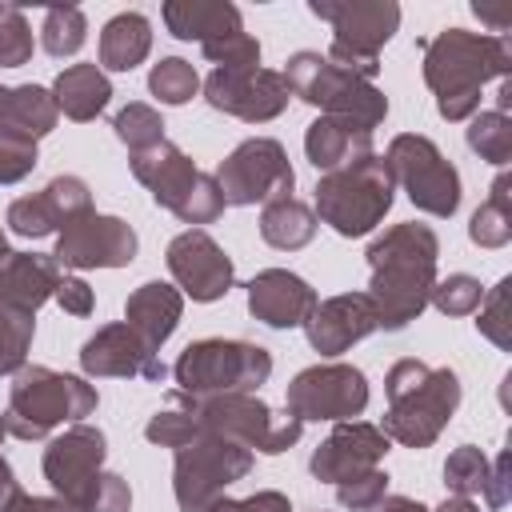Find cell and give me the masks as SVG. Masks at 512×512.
Here are the masks:
<instances>
[{
  "label": "cell",
  "mask_w": 512,
  "mask_h": 512,
  "mask_svg": "<svg viewBox=\"0 0 512 512\" xmlns=\"http://www.w3.org/2000/svg\"><path fill=\"white\" fill-rule=\"evenodd\" d=\"M436 256H440L436 232L416 220L392 224L384 236L368 244V268H372L368 300L376 308V328L400 332L428 308L436 284Z\"/></svg>",
  "instance_id": "1"
},
{
  "label": "cell",
  "mask_w": 512,
  "mask_h": 512,
  "mask_svg": "<svg viewBox=\"0 0 512 512\" xmlns=\"http://www.w3.org/2000/svg\"><path fill=\"white\" fill-rule=\"evenodd\" d=\"M512 40L492 32L444 28L424 44V84L436 96L444 120H468L480 112V88L488 80H508Z\"/></svg>",
  "instance_id": "2"
},
{
  "label": "cell",
  "mask_w": 512,
  "mask_h": 512,
  "mask_svg": "<svg viewBox=\"0 0 512 512\" xmlns=\"http://www.w3.org/2000/svg\"><path fill=\"white\" fill-rule=\"evenodd\" d=\"M388 412L380 432L404 448H428L460 408V376L452 368H428L424 360H396L384 380Z\"/></svg>",
  "instance_id": "3"
},
{
  "label": "cell",
  "mask_w": 512,
  "mask_h": 512,
  "mask_svg": "<svg viewBox=\"0 0 512 512\" xmlns=\"http://www.w3.org/2000/svg\"><path fill=\"white\" fill-rule=\"evenodd\" d=\"M108 440L96 424H72L44 448V480L76 512H128L132 488L104 472Z\"/></svg>",
  "instance_id": "4"
},
{
  "label": "cell",
  "mask_w": 512,
  "mask_h": 512,
  "mask_svg": "<svg viewBox=\"0 0 512 512\" xmlns=\"http://www.w3.org/2000/svg\"><path fill=\"white\" fill-rule=\"evenodd\" d=\"M92 412H96V388L88 380L44 364H24L12 376L4 424L8 436L16 440H44L56 424H80Z\"/></svg>",
  "instance_id": "5"
},
{
  "label": "cell",
  "mask_w": 512,
  "mask_h": 512,
  "mask_svg": "<svg viewBox=\"0 0 512 512\" xmlns=\"http://www.w3.org/2000/svg\"><path fill=\"white\" fill-rule=\"evenodd\" d=\"M180 400L192 412L200 436L204 432L228 436V440L244 444L248 452H264V456L288 452L300 440V432H304V420H296L292 412H284V416L272 412L252 392H224V396H184L180 392Z\"/></svg>",
  "instance_id": "6"
},
{
  "label": "cell",
  "mask_w": 512,
  "mask_h": 512,
  "mask_svg": "<svg viewBox=\"0 0 512 512\" xmlns=\"http://www.w3.org/2000/svg\"><path fill=\"white\" fill-rule=\"evenodd\" d=\"M132 176L152 192L160 208L180 216L184 224H212L224 212V196L208 172H200L168 136L144 152H128Z\"/></svg>",
  "instance_id": "7"
},
{
  "label": "cell",
  "mask_w": 512,
  "mask_h": 512,
  "mask_svg": "<svg viewBox=\"0 0 512 512\" xmlns=\"http://www.w3.org/2000/svg\"><path fill=\"white\" fill-rule=\"evenodd\" d=\"M396 180L388 164L372 152L360 164H348L340 172H324L316 180V220H324L340 236H368L392 208Z\"/></svg>",
  "instance_id": "8"
},
{
  "label": "cell",
  "mask_w": 512,
  "mask_h": 512,
  "mask_svg": "<svg viewBox=\"0 0 512 512\" xmlns=\"http://www.w3.org/2000/svg\"><path fill=\"white\" fill-rule=\"evenodd\" d=\"M312 16L332 24L328 60L360 80L380 72V48L400 28V4L392 0H312Z\"/></svg>",
  "instance_id": "9"
},
{
  "label": "cell",
  "mask_w": 512,
  "mask_h": 512,
  "mask_svg": "<svg viewBox=\"0 0 512 512\" xmlns=\"http://www.w3.org/2000/svg\"><path fill=\"white\" fill-rule=\"evenodd\" d=\"M176 388L184 396H224L252 392L272 376V352L252 340H196L172 364Z\"/></svg>",
  "instance_id": "10"
},
{
  "label": "cell",
  "mask_w": 512,
  "mask_h": 512,
  "mask_svg": "<svg viewBox=\"0 0 512 512\" xmlns=\"http://www.w3.org/2000/svg\"><path fill=\"white\" fill-rule=\"evenodd\" d=\"M284 80H288L292 96L320 108V116H344V120H356L364 128H376L388 116V96L372 80H360V76L336 68L320 52L288 56Z\"/></svg>",
  "instance_id": "11"
},
{
  "label": "cell",
  "mask_w": 512,
  "mask_h": 512,
  "mask_svg": "<svg viewBox=\"0 0 512 512\" xmlns=\"http://www.w3.org/2000/svg\"><path fill=\"white\" fill-rule=\"evenodd\" d=\"M252 472V452L228 436H196L184 448H176L172 460V492L180 512H208L212 500L224 496L228 484L244 480Z\"/></svg>",
  "instance_id": "12"
},
{
  "label": "cell",
  "mask_w": 512,
  "mask_h": 512,
  "mask_svg": "<svg viewBox=\"0 0 512 512\" xmlns=\"http://www.w3.org/2000/svg\"><path fill=\"white\" fill-rule=\"evenodd\" d=\"M212 180H216L224 204H236V208L272 204V200L292 196V188H296V172L288 164V152L272 136H252V140L236 144L220 160Z\"/></svg>",
  "instance_id": "13"
},
{
  "label": "cell",
  "mask_w": 512,
  "mask_h": 512,
  "mask_svg": "<svg viewBox=\"0 0 512 512\" xmlns=\"http://www.w3.org/2000/svg\"><path fill=\"white\" fill-rule=\"evenodd\" d=\"M388 172L396 184H404L408 200L428 212V216H452L460 208V172L444 160V152L420 136V132H400L388 144L384 156Z\"/></svg>",
  "instance_id": "14"
},
{
  "label": "cell",
  "mask_w": 512,
  "mask_h": 512,
  "mask_svg": "<svg viewBox=\"0 0 512 512\" xmlns=\"http://www.w3.org/2000/svg\"><path fill=\"white\" fill-rule=\"evenodd\" d=\"M368 408V380L352 364H312L288 384V412L296 420H356Z\"/></svg>",
  "instance_id": "15"
},
{
  "label": "cell",
  "mask_w": 512,
  "mask_h": 512,
  "mask_svg": "<svg viewBox=\"0 0 512 512\" xmlns=\"http://www.w3.org/2000/svg\"><path fill=\"white\" fill-rule=\"evenodd\" d=\"M136 248L140 240L128 220L88 208L60 228L52 256L60 268H124L136 260Z\"/></svg>",
  "instance_id": "16"
},
{
  "label": "cell",
  "mask_w": 512,
  "mask_h": 512,
  "mask_svg": "<svg viewBox=\"0 0 512 512\" xmlns=\"http://www.w3.org/2000/svg\"><path fill=\"white\" fill-rule=\"evenodd\" d=\"M204 100L224 116L264 124V120H276L288 108L292 88H288L284 72H276V68H248V72L212 68L208 80H204Z\"/></svg>",
  "instance_id": "17"
},
{
  "label": "cell",
  "mask_w": 512,
  "mask_h": 512,
  "mask_svg": "<svg viewBox=\"0 0 512 512\" xmlns=\"http://www.w3.org/2000/svg\"><path fill=\"white\" fill-rule=\"evenodd\" d=\"M168 272L180 288V296H192L200 304H212L220 296H228L232 280H236V268H232V256L204 232V228H188L180 232L168 252Z\"/></svg>",
  "instance_id": "18"
},
{
  "label": "cell",
  "mask_w": 512,
  "mask_h": 512,
  "mask_svg": "<svg viewBox=\"0 0 512 512\" xmlns=\"http://www.w3.org/2000/svg\"><path fill=\"white\" fill-rule=\"evenodd\" d=\"M80 368L88 376H124V380H164L168 372L156 348L144 344L140 332H132L124 320L104 324L96 336L84 340Z\"/></svg>",
  "instance_id": "19"
},
{
  "label": "cell",
  "mask_w": 512,
  "mask_h": 512,
  "mask_svg": "<svg viewBox=\"0 0 512 512\" xmlns=\"http://www.w3.org/2000/svg\"><path fill=\"white\" fill-rule=\"evenodd\" d=\"M388 452V436L376 428V424H364V420H340L328 440L312 452V476L324 480V484H340L348 476H360L368 468H380Z\"/></svg>",
  "instance_id": "20"
},
{
  "label": "cell",
  "mask_w": 512,
  "mask_h": 512,
  "mask_svg": "<svg viewBox=\"0 0 512 512\" xmlns=\"http://www.w3.org/2000/svg\"><path fill=\"white\" fill-rule=\"evenodd\" d=\"M304 332L320 356H340L352 344H360L368 332H376V308L368 292H340L312 308V316L304 320Z\"/></svg>",
  "instance_id": "21"
},
{
  "label": "cell",
  "mask_w": 512,
  "mask_h": 512,
  "mask_svg": "<svg viewBox=\"0 0 512 512\" xmlns=\"http://www.w3.org/2000/svg\"><path fill=\"white\" fill-rule=\"evenodd\" d=\"M316 304L312 284L288 268H264L248 280V312L268 328H304Z\"/></svg>",
  "instance_id": "22"
},
{
  "label": "cell",
  "mask_w": 512,
  "mask_h": 512,
  "mask_svg": "<svg viewBox=\"0 0 512 512\" xmlns=\"http://www.w3.org/2000/svg\"><path fill=\"white\" fill-rule=\"evenodd\" d=\"M304 152L312 168L320 172H340L348 164H360L372 156V128L344 120V116H320L304 132Z\"/></svg>",
  "instance_id": "23"
},
{
  "label": "cell",
  "mask_w": 512,
  "mask_h": 512,
  "mask_svg": "<svg viewBox=\"0 0 512 512\" xmlns=\"http://www.w3.org/2000/svg\"><path fill=\"white\" fill-rule=\"evenodd\" d=\"M64 280L56 256H40V252H8V260L0 264V300L24 312H36L44 300H52L56 284Z\"/></svg>",
  "instance_id": "24"
},
{
  "label": "cell",
  "mask_w": 512,
  "mask_h": 512,
  "mask_svg": "<svg viewBox=\"0 0 512 512\" xmlns=\"http://www.w3.org/2000/svg\"><path fill=\"white\" fill-rule=\"evenodd\" d=\"M180 312H184V296H180V288H172L164 280H148L124 300V324L132 332H140V340L152 344L156 352L176 332Z\"/></svg>",
  "instance_id": "25"
},
{
  "label": "cell",
  "mask_w": 512,
  "mask_h": 512,
  "mask_svg": "<svg viewBox=\"0 0 512 512\" xmlns=\"http://www.w3.org/2000/svg\"><path fill=\"white\" fill-rule=\"evenodd\" d=\"M164 24L176 40H196L200 48L220 40V36L244 32L240 8L228 4V0H168L164 4Z\"/></svg>",
  "instance_id": "26"
},
{
  "label": "cell",
  "mask_w": 512,
  "mask_h": 512,
  "mask_svg": "<svg viewBox=\"0 0 512 512\" xmlns=\"http://www.w3.org/2000/svg\"><path fill=\"white\" fill-rule=\"evenodd\" d=\"M48 92H52L56 108L68 120H76V124L96 120L108 108V100H112V84H108V76H104L100 64H72V68H64L52 80Z\"/></svg>",
  "instance_id": "27"
},
{
  "label": "cell",
  "mask_w": 512,
  "mask_h": 512,
  "mask_svg": "<svg viewBox=\"0 0 512 512\" xmlns=\"http://www.w3.org/2000/svg\"><path fill=\"white\" fill-rule=\"evenodd\" d=\"M60 120V108L52 100L48 88L40 84H16V88H4V100H0V128L4 132H20V136H48Z\"/></svg>",
  "instance_id": "28"
},
{
  "label": "cell",
  "mask_w": 512,
  "mask_h": 512,
  "mask_svg": "<svg viewBox=\"0 0 512 512\" xmlns=\"http://www.w3.org/2000/svg\"><path fill=\"white\" fill-rule=\"evenodd\" d=\"M152 52V24L140 12H120L100 32V68L108 72H132Z\"/></svg>",
  "instance_id": "29"
},
{
  "label": "cell",
  "mask_w": 512,
  "mask_h": 512,
  "mask_svg": "<svg viewBox=\"0 0 512 512\" xmlns=\"http://www.w3.org/2000/svg\"><path fill=\"white\" fill-rule=\"evenodd\" d=\"M260 236L264 244L280 248V252H296L304 244H312L316 236V212L308 204H300L296 196L272 200L260 208Z\"/></svg>",
  "instance_id": "30"
},
{
  "label": "cell",
  "mask_w": 512,
  "mask_h": 512,
  "mask_svg": "<svg viewBox=\"0 0 512 512\" xmlns=\"http://www.w3.org/2000/svg\"><path fill=\"white\" fill-rule=\"evenodd\" d=\"M468 236H472V244H480V248H504V244L512 240V180H508V172L496 176L488 200L472 212Z\"/></svg>",
  "instance_id": "31"
},
{
  "label": "cell",
  "mask_w": 512,
  "mask_h": 512,
  "mask_svg": "<svg viewBox=\"0 0 512 512\" xmlns=\"http://www.w3.org/2000/svg\"><path fill=\"white\" fill-rule=\"evenodd\" d=\"M32 332H36V312L0 300V376H16L28 364Z\"/></svg>",
  "instance_id": "32"
},
{
  "label": "cell",
  "mask_w": 512,
  "mask_h": 512,
  "mask_svg": "<svg viewBox=\"0 0 512 512\" xmlns=\"http://www.w3.org/2000/svg\"><path fill=\"white\" fill-rule=\"evenodd\" d=\"M88 40V20L76 4H60V8H48L44 12V24H40V44L48 56H76Z\"/></svg>",
  "instance_id": "33"
},
{
  "label": "cell",
  "mask_w": 512,
  "mask_h": 512,
  "mask_svg": "<svg viewBox=\"0 0 512 512\" xmlns=\"http://www.w3.org/2000/svg\"><path fill=\"white\" fill-rule=\"evenodd\" d=\"M468 148L480 152V160L504 168L512 160V120L496 108L468 116Z\"/></svg>",
  "instance_id": "34"
},
{
  "label": "cell",
  "mask_w": 512,
  "mask_h": 512,
  "mask_svg": "<svg viewBox=\"0 0 512 512\" xmlns=\"http://www.w3.org/2000/svg\"><path fill=\"white\" fill-rule=\"evenodd\" d=\"M488 456L476 448V444H460L448 460H444V484L452 496H484L488 488Z\"/></svg>",
  "instance_id": "35"
},
{
  "label": "cell",
  "mask_w": 512,
  "mask_h": 512,
  "mask_svg": "<svg viewBox=\"0 0 512 512\" xmlns=\"http://www.w3.org/2000/svg\"><path fill=\"white\" fill-rule=\"evenodd\" d=\"M200 88V76L188 60L180 56H164L152 72H148V92L160 100V104H188Z\"/></svg>",
  "instance_id": "36"
},
{
  "label": "cell",
  "mask_w": 512,
  "mask_h": 512,
  "mask_svg": "<svg viewBox=\"0 0 512 512\" xmlns=\"http://www.w3.org/2000/svg\"><path fill=\"white\" fill-rule=\"evenodd\" d=\"M144 436H148L152 444H160V448H172V452L200 436V428H196V420H192V412L184 408V400H180V392H176V388L168 392L164 412H156V416L148 420Z\"/></svg>",
  "instance_id": "37"
},
{
  "label": "cell",
  "mask_w": 512,
  "mask_h": 512,
  "mask_svg": "<svg viewBox=\"0 0 512 512\" xmlns=\"http://www.w3.org/2000/svg\"><path fill=\"white\" fill-rule=\"evenodd\" d=\"M112 128H116L120 144H128V152H144V148H152V144L164 140V120H160V112L152 104H128V108H120L116 120H112Z\"/></svg>",
  "instance_id": "38"
},
{
  "label": "cell",
  "mask_w": 512,
  "mask_h": 512,
  "mask_svg": "<svg viewBox=\"0 0 512 512\" xmlns=\"http://www.w3.org/2000/svg\"><path fill=\"white\" fill-rule=\"evenodd\" d=\"M508 288H512V280L504 276L492 292H484V300H480V308H476V328H480V336H488L500 352L512 348V308H508Z\"/></svg>",
  "instance_id": "39"
},
{
  "label": "cell",
  "mask_w": 512,
  "mask_h": 512,
  "mask_svg": "<svg viewBox=\"0 0 512 512\" xmlns=\"http://www.w3.org/2000/svg\"><path fill=\"white\" fill-rule=\"evenodd\" d=\"M480 300H484V288L468 272H452V276L436 280L432 296H428V304H436L444 316H472L480 308Z\"/></svg>",
  "instance_id": "40"
},
{
  "label": "cell",
  "mask_w": 512,
  "mask_h": 512,
  "mask_svg": "<svg viewBox=\"0 0 512 512\" xmlns=\"http://www.w3.org/2000/svg\"><path fill=\"white\" fill-rule=\"evenodd\" d=\"M32 60V28L16 4H0V68H20Z\"/></svg>",
  "instance_id": "41"
},
{
  "label": "cell",
  "mask_w": 512,
  "mask_h": 512,
  "mask_svg": "<svg viewBox=\"0 0 512 512\" xmlns=\"http://www.w3.org/2000/svg\"><path fill=\"white\" fill-rule=\"evenodd\" d=\"M8 228H12L16 236L40 240V236L56 232L60 224H56V212L48 208L44 192H32V196H20V200H12V204H8Z\"/></svg>",
  "instance_id": "42"
},
{
  "label": "cell",
  "mask_w": 512,
  "mask_h": 512,
  "mask_svg": "<svg viewBox=\"0 0 512 512\" xmlns=\"http://www.w3.org/2000/svg\"><path fill=\"white\" fill-rule=\"evenodd\" d=\"M40 192H44L48 208L56 212V224H60V228H64L68 220H76L80 212L92 208V192H88V184H84L80 176H56V180H48Z\"/></svg>",
  "instance_id": "43"
},
{
  "label": "cell",
  "mask_w": 512,
  "mask_h": 512,
  "mask_svg": "<svg viewBox=\"0 0 512 512\" xmlns=\"http://www.w3.org/2000/svg\"><path fill=\"white\" fill-rule=\"evenodd\" d=\"M216 68H236V72H248V68H260V40L248 36V32H232V36H220L212 44L200 48Z\"/></svg>",
  "instance_id": "44"
},
{
  "label": "cell",
  "mask_w": 512,
  "mask_h": 512,
  "mask_svg": "<svg viewBox=\"0 0 512 512\" xmlns=\"http://www.w3.org/2000/svg\"><path fill=\"white\" fill-rule=\"evenodd\" d=\"M384 496H388V472H380V468H368V472L348 476V480L336 484V500H340V508H348V512H368V508H376Z\"/></svg>",
  "instance_id": "45"
},
{
  "label": "cell",
  "mask_w": 512,
  "mask_h": 512,
  "mask_svg": "<svg viewBox=\"0 0 512 512\" xmlns=\"http://www.w3.org/2000/svg\"><path fill=\"white\" fill-rule=\"evenodd\" d=\"M36 168V140L0 128V184H20Z\"/></svg>",
  "instance_id": "46"
},
{
  "label": "cell",
  "mask_w": 512,
  "mask_h": 512,
  "mask_svg": "<svg viewBox=\"0 0 512 512\" xmlns=\"http://www.w3.org/2000/svg\"><path fill=\"white\" fill-rule=\"evenodd\" d=\"M52 300L68 312V316H88L92 312V288L80 280V276H64L60 284H56V292H52Z\"/></svg>",
  "instance_id": "47"
},
{
  "label": "cell",
  "mask_w": 512,
  "mask_h": 512,
  "mask_svg": "<svg viewBox=\"0 0 512 512\" xmlns=\"http://www.w3.org/2000/svg\"><path fill=\"white\" fill-rule=\"evenodd\" d=\"M508 452H500L496 460H492V468H488V488H484V500H488V508H504L508 504Z\"/></svg>",
  "instance_id": "48"
},
{
  "label": "cell",
  "mask_w": 512,
  "mask_h": 512,
  "mask_svg": "<svg viewBox=\"0 0 512 512\" xmlns=\"http://www.w3.org/2000/svg\"><path fill=\"white\" fill-rule=\"evenodd\" d=\"M240 512H292V504H288V496H284V492L264 488V492L244 496V500H240Z\"/></svg>",
  "instance_id": "49"
},
{
  "label": "cell",
  "mask_w": 512,
  "mask_h": 512,
  "mask_svg": "<svg viewBox=\"0 0 512 512\" xmlns=\"http://www.w3.org/2000/svg\"><path fill=\"white\" fill-rule=\"evenodd\" d=\"M4 512H76V508H68L60 496H28V492H20Z\"/></svg>",
  "instance_id": "50"
},
{
  "label": "cell",
  "mask_w": 512,
  "mask_h": 512,
  "mask_svg": "<svg viewBox=\"0 0 512 512\" xmlns=\"http://www.w3.org/2000/svg\"><path fill=\"white\" fill-rule=\"evenodd\" d=\"M472 12H476L480 20H488V24H492V36H508V24H512V8H508V4H504V8L472 4Z\"/></svg>",
  "instance_id": "51"
},
{
  "label": "cell",
  "mask_w": 512,
  "mask_h": 512,
  "mask_svg": "<svg viewBox=\"0 0 512 512\" xmlns=\"http://www.w3.org/2000/svg\"><path fill=\"white\" fill-rule=\"evenodd\" d=\"M20 492H24V488H20L16 472H12V464H8L4 456H0V512H4V508H8V504H12L16 496H20Z\"/></svg>",
  "instance_id": "52"
},
{
  "label": "cell",
  "mask_w": 512,
  "mask_h": 512,
  "mask_svg": "<svg viewBox=\"0 0 512 512\" xmlns=\"http://www.w3.org/2000/svg\"><path fill=\"white\" fill-rule=\"evenodd\" d=\"M368 512H428L424 504H416V500H408V496H384L376 508H368Z\"/></svg>",
  "instance_id": "53"
},
{
  "label": "cell",
  "mask_w": 512,
  "mask_h": 512,
  "mask_svg": "<svg viewBox=\"0 0 512 512\" xmlns=\"http://www.w3.org/2000/svg\"><path fill=\"white\" fill-rule=\"evenodd\" d=\"M432 512H480V508H476L468 496H452V500H444V504L432 508Z\"/></svg>",
  "instance_id": "54"
},
{
  "label": "cell",
  "mask_w": 512,
  "mask_h": 512,
  "mask_svg": "<svg viewBox=\"0 0 512 512\" xmlns=\"http://www.w3.org/2000/svg\"><path fill=\"white\" fill-rule=\"evenodd\" d=\"M208 512H240V500L220 496V500H212V504H208Z\"/></svg>",
  "instance_id": "55"
},
{
  "label": "cell",
  "mask_w": 512,
  "mask_h": 512,
  "mask_svg": "<svg viewBox=\"0 0 512 512\" xmlns=\"http://www.w3.org/2000/svg\"><path fill=\"white\" fill-rule=\"evenodd\" d=\"M8 252H12V248H8V240H4V228H0V264L8 260Z\"/></svg>",
  "instance_id": "56"
},
{
  "label": "cell",
  "mask_w": 512,
  "mask_h": 512,
  "mask_svg": "<svg viewBox=\"0 0 512 512\" xmlns=\"http://www.w3.org/2000/svg\"><path fill=\"white\" fill-rule=\"evenodd\" d=\"M8 436V424H4V412H0V440Z\"/></svg>",
  "instance_id": "57"
},
{
  "label": "cell",
  "mask_w": 512,
  "mask_h": 512,
  "mask_svg": "<svg viewBox=\"0 0 512 512\" xmlns=\"http://www.w3.org/2000/svg\"><path fill=\"white\" fill-rule=\"evenodd\" d=\"M0 100H4V88H0Z\"/></svg>",
  "instance_id": "58"
}]
</instances>
